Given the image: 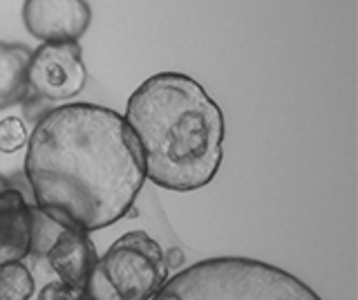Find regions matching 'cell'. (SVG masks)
Returning a JSON list of instances; mask_svg holds the SVG:
<instances>
[{
  "mask_svg": "<svg viewBox=\"0 0 358 300\" xmlns=\"http://www.w3.org/2000/svg\"><path fill=\"white\" fill-rule=\"evenodd\" d=\"M25 177L34 204L61 227L92 233L130 213L145 182L137 139L119 113L67 103L27 137Z\"/></svg>",
  "mask_w": 358,
  "mask_h": 300,
  "instance_id": "obj_1",
  "label": "cell"
},
{
  "mask_svg": "<svg viewBox=\"0 0 358 300\" xmlns=\"http://www.w3.org/2000/svg\"><path fill=\"white\" fill-rule=\"evenodd\" d=\"M123 119L137 139L145 180L159 188L188 193L217 175L224 115L195 79L179 72L150 76L130 94Z\"/></svg>",
  "mask_w": 358,
  "mask_h": 300,
  "instance_id": "obj_2",
  "label": "cell"
},
{
  "mask_svg": "<svg viewBox=\"0 0 358 300\" xmlns=\"http://www.w3.org/2000/svg\"><path fill=\"white\" fill-rule=\"evenodd\" d=\"M152 300H322L289 271L251 258H208L179 269Z\"/></svg>",
  "mask_w": 358,
  "mask_h": 300,
  "instance_id": "obj_3",
  "label": "cell"
},
{
  "mask_svg": "<svg viewBox=\"0 0 358 300\" xmlns=\"http://www.w3.org/2000/svg\"><path fill=\"white\" fill-rule=\"evenodd\" d=\"M159 242L143 231H130L96 258L87 278L90 300H152L168 280Z\"/></svg>",
  "mask_w": 358,
  "mask_h": 300,
  "instance_id": "obj_4",
  "label": "cell"
},
{
  "mask_svg": "<svg viewBox=\"0 0 358 300\" xmlns=\"http://www.w3.org/2000/svg\"><path fill=\"white\" fill-rule=\"evenodd\" d=\"M59 222L50 220L38 208L36 236L29 253L22 260L0 264V300H83L85 289H78L61 280L48 262V249Z\"/></svg>",
  "mask_w": 358,
  "mask_h": 300,
  "instance_id": "obj_5",
  "label": "cell"
},
{
  "mask_svg": "<svg viewBox=\"0 0 358 300\" xmlns=\"http://www.w3.org/2000/svg\"><path fill=\"white\" fill-rule=\"evenodd\" d=\"M87 68L78 43H43L31 52L27 68V87L50 101H67L83 92Z\"/></svg>",
  "mask_w": 358,
  "mask_h": 300,
  "instance_id": "obj_6",
  "label": "cell"
},
{
  "mask_svg": "<svg viewBox=\"0 0 358 300\" xmlns=\"http://www.w3.org/2000/svg\"><path fill=\"white\" fill-rule=\"evenodd\" d=\"M22 23L43 43H78L92 23L85 0H25Z\"/></svg>",
  "mask_w": 358,
  "mask_h": 300,
  "instance_id": "obj_7",
  "label": "cell"
},
{
  "mask_svg": "<svg viewBox=\"0 0 358 300\" xmlns=\"http://www.w3.org/2000/svg\"><path fill=\"white\" fill-rule=\"evenodd\" d=\"M38 206L18 188H0V264L22 260L36 236Z\"/></svg>",
  "mask_w": 358,
  "mask_h": 300,
  "instance_id": "obj_8",
  "label": "cell"
},
{
  "mask_svg": "<svg viewBox=\"0 0 358 300\" xmlns=\"http://www.w3.org/2000/svg\"><path fill=\"white\" fill-rule=\"evenodd\" d=\"M96 258L99 255L90 233L67 227H61L48 249V262L56 276L78 289H85Z\"/></svg>",
  "mask_w": 358,
  "mask_h": 300,
  "instance_id": "obj_9",
  "label": "cell"
},
{
  "mask_svg": "<svg viewBox=\"0 0 358 300\" xmlns=\"http://www.w3.org/2000/svg\"><path fill=\"white\" fill-rule=\"evenodd\" d=\"M31 52L25 45L0 41V110L18 106L29 94L27 68Z\"/></svg>",
  "mask_w": 358,
  "mask_h": 300,
  "instance_id": "obj_10",
  "label": "cell"
},
{
  "mask_svg": "<svg viewBox=\"0 0 358 300\" xmlns=\"http://www.w3.org/2000/svg\"><path fill=\"white\" fill-rule=\"evenodd\" d=\"M27 143V128L18 117L0 121V152H16Z\"/></svg>",
  "mask_w": 358,
  "mask_h": 300,
  "instance_id": "obj_11",
  "label": "cell"
},
{
  "mask_svg": "<svg viewBox=\"0 0 358 300\" xmlns=\"http://www.w3.org/2000/svg\"><path fill=\"white\" fill-rule=\"evenodd\" d=\"M164 264L166 269H182L184 264V253L182 249H171V251H164Z\"/></svg>",
  "mask_w": 358,
  "mask_h": 300,
  "instance_id": "obj_12",
  "label": "cell"
},
{
  "mask_svg": "<svg viewBox=\"0 0 358 300\" xmlns=\"http://www.w3.org/2000/svg\"><path fill=\"white\" fill-rule=\"evenodd\" d=\"M83 300H90V298H87V296H85V298H83Z\"/></svg>",
  "mask_w": 358,
  "mask_h": 300,
  "instance_id": "obj_13",
  "label": "cell"
}]
</instances>
